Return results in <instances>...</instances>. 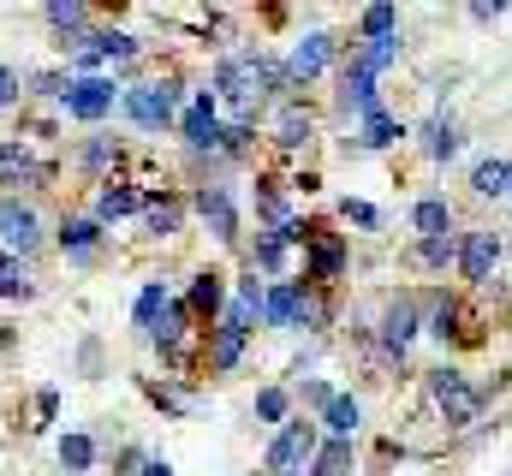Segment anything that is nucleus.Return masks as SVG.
<instances>
[{
  "label": "nucleus",
  "mask_w": 512,
  "mask_h": 476,
  "mask_svg": "<svg viewBox=\"0 0 512 476\" xmlns=\"http://www.w3.org/2000/svg\"><path fill=\"white\" fill-rule=\"evenodd\" d=\"M316 447H322L316 423L286 417V423H280V435H274V447L262 453V471H268V476H304V471H310V459H316Z\"/></svg>",
  "instance_id": "obj_1"
},
{
  "label": "nucleus",
  "mask_w": 512,
  "mask_h": 476,
  "mask_svg": "<svg viewBox=\"0 0 512 476\" xmlns=\"http://www.w3.org/2000/svg\"><path fill=\"white\" fill-rule=\"evenodd\" d=\"M429 393H435V411L447 417V429H471L477 411H483V393H477L459 369H435V375H429Z\"/></svg>",
  "instance_id": "obj_2"
},
{
  "label": "nucleus",
  "mask_w": 512,
  "mask_h": 476,
  "mask_svg": "<svg viewBox=\"0 0 512 476\" xmlns=\"http://www.w3.org/2000/svg\"><path fill=\"white\" fill-rule=\"evenodd\" d=\"M120 96H126V90H120L114 78H102V72H96V78H66L60 108H66L72 119H84V125H96V119H108L114 108H120Z\"/></svg>",
  "instance_id": "obj_3"
},
{
  "label": "nucleus",
  "mask_w": 512,
  "mask_h": 476,
  "mask_svg": "<svg viewBox=\"0 0 512 476\" xmlns=\"http://www.w3.org/2000/svg\"><path fill=\"white\" fill-rule=\"evenodd\" d=\"M120 108H126L131 125L161 131V125H173V114H179V84H131L126 96H120Z\"/></svg>",
  "instance_id": "obj_4"
},
{
  "label": "nucleus",
  "mask_w": 512,
  "mask_h": 476,
  "mask_svg": "<svg viewBox=\"0 0 512 476\" xmlns=\"http://www.w3.org/2000/svg\"><path fill=\"white\" fill-rule=\"evenodd\" d=\"M310 316H316V304H310V286H304V280H280V286H268V310H262L268 328L292 334V328H304Z\"/></svg>",
  "instance_id": "obj_5"
},
{
  "label": "nucleus",
  "mask_w": 512,
  "mask_h": 476,
  "mask_svg": "<svg viewBox=\"0 0 512 476\" xmlns=\"http://www.w3.org/2000/svg\"><path fill=\"white\" fill-rule=\"evenodd\" d=\"M179 131H185V143H191L197 155H221L227 125H221V114H215V90L191 96V108H185V119H179Z\"/></svg>",
  "instance_id": "obj_6"
},
{
  "label": "nucleus",
  "mask_w": 512,
  "mask_h": 476,
  "mask_svg": "<svg viewBox=\"0 0 512 476\" xmlns=\"http://www.w3.org/2000/svg\"><path fill=\"white\" fill-rule=\"evenodd\" d=\"M36 244H42V221H36V209L18 203V197H0V250L30 256Z\"/></svg>",
  "instance_id": "obj_7"
},
{
  "label": "nucleus",
  "mask_w": 512,
  "mask_h": 476,
  "mask_svg": "<svg viewBox=\"0 0 512 476\" xmlns=\"http://www.w3.org/2000/svg\"><path fill=\"white\" fill-rule=\"evenodd\" d=\"M501 250H507V244H501V238L489 233V227H477V233H465V238H459V274H465L471 286H483V280L495 274V262H501Z\"/></svg>",
  "instance_id": "obj_8"
},
{
  "label": "nucleus",
  "mask_w": 512,
  "mask_h": 476,
  "mask_svg": "<svg viewBox=\"0 0 512 476\" xmlns=\"http://www.w3.org/2000/svg\"><path fill=\"white\" fill-rule=\"evenodd\" d=\"M197 215H203V227L221 238V244L239 238V203H233L227 185H203V191H197Z\"/></svg>",
  "instance_id": "obj_9"
},
{
  "label": "nucleus",
  "mask_w": 512,
  "mask_h": 476,
  "mask_svg": "<svg viewBox=\"0 0 512 476\" xmlns=\"http://www.w3.org/2000/svg\"><path fill=\"white\" fill-rule=\"evenodd\" d=\"M417 334H423V316H417V304H411V298H393V304L382 310V346H387L393 357H405V346H411Z\"/></svg>",
  "instance_id": "obj_10"
},
{
  "label": "nucleus",
  "mask_w": 512,
  "mask_h": 476,
  "mask_svg": "<svg viewBox=\"0 0 512 476\" xmlns=\"http://www.w3.org/2000/svg\"><path fill=\"white\" fill-rule=\"evenodd\" d=\"M376 108H382L376 78H370V72H358V66H346V72H340V114H346V119H370Z\"/></svg>",
  "instance_id": "obj_11"
},
{
  "label": "nucleus",
  "mask_w": 512,
  "mask_h": 476,
  "mask_svg": "<svg viewBox=\"0 0 512 476\" xmlns=\"http://www.w3.org/2000/svg\"><path fill=\"white\" fill-rule=\"evenodd\" d=\"M328 54H334V36H322V30H310L298 48H292V60H286V78L292 84H310V78H322V66H328Z\"/></svg>",
  "instance_id": "obj_12"
},
{
  "label": "nucleus",
  "mask_w": 512,
  "mask_h": 476,
  "mask_svg": "<svg viewBox=\"0 0 512 476\" xmlns=\"http://www.w3.org/2000/svg\"><path fill=\"white\" fill-rule=\"evenodd\" d=\"M215 340H209V369H239V357H245V340H251V328L245 322H233V316H221L215 328H209Z\"/></svg>",
  "instance_id": "obj_13"
},
{
  "label": "nucleus",
  "mask_w": 512,
  "mask_h": 476,
  "mask_svg": "<svg viewBox=\"0 0 512 476\" xmlns=\"http://www.w3.org/2000/svg\"><path fill=\"white\" fill-rule=\"evenodd\" d=\"M0 185H48V167L12 137V143H0Z\"/></svg>",
  "instance_id": "obj_14"
},
{
  "label": "nucleus",
  "mask_w": 512,
  "mask_h": 476,
  "mask_svg": "<svg viewBox=\"0 0 512 476\" xmlns=\"http://www.w3.org/2000/svg\"><path fill=\"white\" fill-rule=\"evenodd\" d=\"M60 250H66L72 262H90V256L102 250V221H96V215H72V221H60Z\"/></svg>",
  "instance_id": "obj_15"
},
{
  "label": "nucleus",
  "mask_w": 512,
  "mask_h": 476,
  "mask_svg": "<svg viewBox=\"0 0 512 476\" xmlns=\"http://www.w3.org/2000/svg\"><path fill=\"white\" fill-rule=\"evenodd\" d=\"M358 423H364V405H358L352 393H334V405L322 411V429H328V441H352V435H358Z\"/></svg>",
  "instance_id": "obj_16"
},
{
  "label": "nucleus",
  "mask_w": 512,
  "mask_h": 476,
  "mask_svg": "<svg viewBox=\"0 0 512 476\" xmlns=\"http://www.w3.org/2000/svg\"><path fill=\"white\" fill-rule=\"evenodd\" d=\"M316 238V250H310V274L304 280H340V268H346V244L334 233H310Z\"/></svg>",
  "instance_id": "obj_17"
},
{
  "label": "nucleus",
  "mask_w": 512,
  "mask_h": 476,
  "mask_svg": "<svg viewBox=\"0 0 512 476\" xmlns=\"http://www.w3.org/2000/svg\"><path fill=\"white\" fill-rule=\"evenodd\" d=\"M137 209H143L137 185H102V191H96V221H102V227H108V221H126Z\"/></svg>",
  "instance_id": "obj_18"
},
{
  "label": "nucleus",
  "mask_w": 512,
  "mask_h": 476,
  "mask_svg": "<svg viewBox=\"0 0 512 476\" xmlns=\"http://www.w3.org/2000/svg\"><path fill=\"white\" fill-rule=\"evenodd\" d=\"M411 227H417V238H447L453 233V209H447V197H417Z\"/></svg>",
  "instance_id": "obj_19"
},
{
  "label": "nucleus",
  "mask_w": 512,
  "mask_h": 476,
  "mask_svg": "<svg viewBox=\"0 0 512 476\" xmlns=\"http://www.w3.org/2000/svg\"><path fill=\"white\" fill-rule=\"evenodd\" d=\"M262 310H268V286L256 280V268H251V274L239 280V292H233V310H227V316H233V322H245V328H256V316H262Z\"/></svg>",
  "instance_id": "obj_20"
},
{
  "label": "nucleus",
  "mask_w": 512,
  "mask_h": 476,
  "mask_svg": "<svg viewBox=\"0 0 512 476\" xmlns=\"http://www.w3.org/2000/svg\"><path fill=\"white\" fill-rule=\"evenodd\" d=\"M221 298H227V280H221V274H215V268H203V274H197V280H191V304H185V310H191V316H203V322H209V316H215V310H221Z\"/></svg>",
  "instance_id": "obj_21"
},
{
  "label": "nucleus",
  "mask_w": 512,
  "mask_h": 476,
  "mask_svg": "<svg viewBox=\"0 0 512 476\" xmlns=\"http://www.w3.org/2000/svg\"><path fill=\"white\" fill-rule=\"evenodd\" d=\"M167 304H173V292H167L161 280H149V286L137 292V304H131V322H137L143 334H155V322L167 316Z\"/></svg>",
  "instance_id": "obj_22"
},
{
  "label": "nucleus",
  "mask_w": 512,
  "mask_h": 476,
  "mask_svg": "<svg viewBox=\"0 0 512 476\" xmlns=\"http://www.w3.org/2000/svg\"><path fill=\"white\" fill-rule=\"evenodd\" d=\"M286 233H256V250H251V268L256 274H274V280H286Z\"/></svg>",
  "instance_id": "obj_23"
},
{
  "label": "nucleus",
  "mask_w": 512,
  "mask_h": 476,
  "mask_svg": "<svg viewBox=\"0 0 512 476\" xmlns=\"http://www.w3.org/2000/svg\"><path fill=\"white\" fill-rule=\"evenodd\" d=\"M405 137V125L387 114V108H376L370 119H358V149H387V143H399Z\"/></svg>",
  "instance_id": "obj_24"
},
{
  "label": "nucleus",
  "mask_w": 512,
  "mask_h": 476,
  "mask_svg": "<svg viewBox=\"0 0 512 476\" xmlns=\"http://www.w3.org/2000/svg\"><path fill=\"white\" fill-rule=\"evenodd\" d=\"M48 24L78 48V42H84V24H90V6H84V0H54V6H48Z\"/></svg>",
  "instance_id": "obj_25"
},
{
  "label": "nucleus",
  "mask_w": 512,
  "mask_h": 476,
  "mask_svg": "<svg viewBox=\"0 0 512 476\" xmlns=\"http://www.w3.org/2000/svg\"><path fill=\"white\" fill-rule=\"evenodd\" d=\"M393 60H399V36H382V42H358V48H352V66H358V72H370V78H382Z\"/></svg>",
  "instance_id": "obj_26"
},
{
  "label": "nucleus",
  "mask_w": 512,
  "mask_h": 476,
  "mask_svg": "<svg viewBox=\"0 0 512 476\" xmlns=\"http://www.w3.org/2000/svg\"><path fill=\"white\" fill-rule=\"evenodd\" d=\"M423 149H429V161H453V155H459V125L447 114H435L423 125Z\"/></svg>",
  "instance_id": "obj_27"
},
{
  "label": "nucleus",
  "mask_w": 512,
  "mask_h": 476,
  "mask_svg": "<svg viewBox=\"0 0 512 476\" xmlns=\"http://www.w3.org/2000/svg\"><path fill=\"white\" fill-rule=\"evenodd\" d=\"M185 322H191V310L185 304H167V316L155 322V346H161V357H179V346H185Z\"/></svg>",
  "instance_id": "obj_28"
},
{
  "label": "nucleus",
  "mask_w": 512,
  "mask_h": 476,
  "mask_svg": "<svg viewBox=\"0 0 512 476\" xmlns=\"http://www.w3.org/2000/svg\"><path fill=\"white\" fill-rule=\"evenodd\" d=\"M310 131H316V125H310V114H304L298 102H286V108H280V119H274V143H280V149L310 143Z\"/></svg>",
  "instance_id": "obj_29"
},
{
  "label": "nucleus",
  "mask_w": 512,
  "mask_h": 476,
  "mask_svg": "<svg viewBox=\"0 0 512 476\" xmlns=\"http://www.w3.org/2000/svg\"><path fill=\"white\" fill-rule=\"evenodd\" d=\"M60 465H66L72 476H90V471H96V441H90V435H78V429H72V435H60Z\"/></svg>",
  "instance_id": "obj_30"
},
{
  "label": "nucleus",
  "mask_w": 512,
  "mask_h": 476,
  "mask_svg": "<svg viewBox=\"0 0 512 476\" xmlns=\"http://www.w3.org/2000/svg\"><path fill=\"white\" fill-rule=\"evenodd\" d=\"M310 476H352V441H322L310 459Z\"/></svg>",
  "instance_id": "obj_31"
},
{
  "label": "nucleus",
  "mask_w": 512,
  "mask_h": 476,
  "mask_svg": "<svg viewBox=\"0 0 512 476\" xmlns=\"http://www.w3.org/2000/svg\"><path fill=\"white\" fill-rule=\"evenodd\" d=\"M507 179H512V161H477V173H471V191L477 197H507Z\"/></svg>",
  "instance_id": "obj_32"
},
{
  "label": "nucleus",
  "mask_w": 512,
  "mask_h": 476,
  "mask_svg": "<svg viewBox=\"0 0 512 476\" xmlns=\"http://www.w3.org/2000/svg\"><path fill=\"white\" fill-rule=\"evenodd\" d=\"M30 292H36L30 268H24L12 250H0V298H30Z\"/></svg>",
  "instance_id": "obj_33"
},
{
  "label": "nucleus",
  "mask_w": 512,
  "mask_h": 476,
  "mask_svg": "<svg viewBox=\"0 0 512 476\" xmlns=\"http://www.w3.org/2000/svg\"><path fill=\"white\" fill-rule=\"evenodd\" d=\"M411 256H417L423 268H453V262H459V238H453V233H447V238H417V244H411Z\"/></svg>",
  "instance_id": "obj_34"
},
{
  "label": "nucleus",
  "mask_w": 512,
  "mask_h": 476,
  "mask_svg": "<svg viewBox=\"0 0 512 476\" xmlns=\"http://www.w3.org/2000/svg\"><path fill=\"white\" fill-rule=\"evenodd\" d=\"M364 42H382V36H399V12L393 6H364Z\"/></svg>",
  "instance_id": "obj_35"
},
{
  "label": "nucleus",
  "mask_w": 512,
  "mask_h": 476,
  "mask_svg": "<svg viewBox=\"0 0 512 476\" xmlns=\"http://www.w3.org/2000/svg\"><path fill=\"white\" fill-rule=\"evenodd\" d=\"M179 221H185V203H149V209H143V227H149V233H179Z\"/></svg>",
  "instance_id": "obj_36"
},
{
  "label": "nucleus",
  "mask_w": 512,
  "mask_h": 476,
  "mask_svg": "<svg viewBox=\"0 0 512 476\" xmlns=\"http://www.w3.org/2000/svg\"><path fill=\"white\" fill-rule=\"evenodd\" d=\"M78 161H84L90 173H102L108 161H120V143H114V137H96V143H84V149H78Z\"/></svg>",
  "instance_id": "obj_37"
},
{
  "label": "nucleus",
  "mask_w": 512,
  "mask_h": 476,
  "mask_svg": "<svg viewBox=\"0 0 512 476\" xmlns=\"http://www.w3.org/2000/svg\"><path fill=\"white\" fill-rule=\"evenodd\" d=\"M256 423H274V429L286 423V393L280 387H262L256 393Z\"/></svg>",
  "instance_id": "obj_38"
},
{
  "label": "nucleus",
  "mask_w": 512,
  "mask_h": 476,
  "mask_svg": "<svg viewBox=\"0 0 512 476\" xmlns=\"http://www.w3.org/2000/svg\"><path fill=\"white\" fill-rule=\"evenodd\" d=\"M24 96V72L18 66H0V108H12Z\"/></svg>",
  "instance_id": "obj_39"
},
{
  "label": "nucleus",
  "mask_w": 512,
  "mask_h": 476,
  "mask_svg": "<svg viewBox=\"0 0 512 476\" xmlns=\"http://www.w3.org/2000/svg\"><path fill=\"white\" fill-rule=\"evenodd\" d=\"M453 322H459V310H453V304H441V310H435V316L423 322V334H435V340H447V334H453Z\"/></svg>",
  "instance_id": "obj_40"
},
{
  "label": "nucleus",
  "mask_w": 512,
  "mask_h": 476,
  "mask_svg": "<svg viewBox=\"0 0 512 476\" xmlns=\"http://www.w3.org/2000/svg\"><path fill=\"white\" fill-rule=\"evenodd\" d=\"M346 221H358V227H382V209H376V203H352V197H346Z\"/></svg>",
  "instance_id": "obj_41"
},
{
  "label": "nucleus",
  "mask_w": 512,
  "mask_h": 476,
  "mask_svg": "<svg viewBox=\"0 0 512 476\" xmlns=\"http://www.w3.org/2000/svg\"><path fill=\"white\" fill-rule=\"evenodd\" d=\"M304 399H310L316 411H328V405H334V387H328V381H304Z\"/></svg>",
  "instance_id": "obj_42"
},
{
  "label": "nucleus",
  "mask_w": 512,
  "mask_h": 476,
  "mask_svg": "<svg viewBox=\"0 0 512 476\" xmlns=\"http://www.w3.org/2000/svg\"><path fill=\"white\" fill-rule=\"evenodd\" d=\"M143 476H173V465H161V459H143Z\"/></svg>",
  "instance_id": "obj_43"
},
{
  "label": "nucleus",
  "mask_w": 512,
  "mask_h": 476,
  "mask_svg": "<svg viewBox=\"0 0 512 476\" xmlns=\"http://www.w3.org/2000/svg\"><path fill=\"white\" fill-rule=\"evenodd\" d=\"M507 197H512V179H507Z\"/></svg>",
  "instance_id": "obj_44"
}]
</instances>
